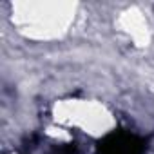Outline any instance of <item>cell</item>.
Instances as JSON below:
<instances>
[{
  "mask_svg": "<svg viewBox=\"0 0 154 154\" xmlns=\"http://www.w3.org/2000/svg\"><path fill=\"white\" fill-rule=\"evenodd\" d=\"M80 17V4L71 0H17L9 4V24L18 36L35 44L63 40Z\"/></svg>",
  "mask_w": 154,
  "mask_h": 154,
  "instance_id": "obj_1",
  "label": "cell"
},
{
  "mask_svg": "<svg viewBox=\"0 0 154 154\" xmlns=\"http://www.w3.org/2000/svg\"><path fill=\"white\" fill-rule=\"evenodd\" d=\"M51 116L60 131H78L89 138H103L116 129L112 109L94 98H60L53 103Z\"/></svg>",
  "mask_w": 154,
  "mask_h": 154,
  "instance_id": "obj_2",
  "label": "cell"
},
{
  "mask_svg": "<svg viewBox=\"0 0 154 154\" xmlns=\"http://www.w3.org/2000/svg\"><path fill=\"white\" fill-rule=\"evenodd\" d=\"M114 29L120 38L129 44L132 49H147L154 38L152 22L140 6H127L123 8L114 18Z\"/></svg>",
  "mask_w": 154,
  "mask_h": 154,
  "instance_id": "obj_3",
  "label": "cell"
}]
</instances>
